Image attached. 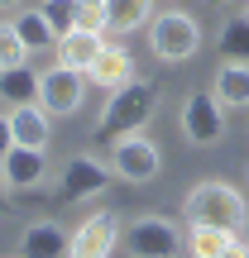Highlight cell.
Segmentation results:
<instances>
[{
	"mask_svg": "<svg viewBox=\"0 0 249 258\" xmlns=\"http://www.w3.org/2000/svg\"><path fill=\"white\" fill-rule=\"evenodd\" d=\"M244 15H249V0H244Z\"/></svg>",
	"mask_w": 249,
	"mask_h": 258,
	"instance_id": "29",
	"label": "cell"
},
{
	"mask_svg": "<svg viewBox=\"0 0 249 258\" xmlns=\"http://www.w3.org/2000/svg\"><path fill=\"white\" fill-rule=\"evenodd\" d=\"M106 15H111L115 34H134V29H148L154 0H106Z\"/></svg>",
	"mask_w": 249,
	"mask_h": 258,
	"instance_id": "19",
	"label": "cell"
},
{
	"mask_svg": "<svg viewBox=\"0 0 249 258\" xmlns=\"http://www.w3.org/2000/svg\"><path fill=\"white\" fill-rule=\"evenodd\" d=\"M86 82L101 86V91H120L125 82H134V57H129V48H101V57H96L91 67H86Z\"/></svg>",
	"mask_w": 249,
	"mask_h": 258,
	"instance_id": "13",
	"label": "cell"
},
{
	"mask_svg": "<svg viewBox=\"0 0 249 258\" xmlns=\"http://www.w3.org/2000/svg\"><path fill=\"white\" fill-rule=\"evenodd\" d=\"M211 96L225 110H249V62H225L221 72H216Z\"/></svg>",
	"mask_w": 249,
	"mask_h": 258,
	"instance_id": "15",
	"label": "cell"
},
{
	"mask_svg": "<svg viewBox=\"0 0 249 258\" xmlns=\"http://www.w3.org/2000/svg\"><path fill=\"white\" fill-rule=\"evenodd\" d=\"M0 101H10V110L15 105H29L38 101V72L34 67H10V72H0Z\"/></svg>",
	"mask_w": 249,
	"mask_h": 258,
	"instance_id": "18",
	"label": "cell"
},
{
	"mask_svg": "<svg viewBox=\"0 0 249 258\" xmlns=\"http://www.w3.org/2000/svg\"><path fill=\"white\" fill-rule=\"evenodd\" d=\"M15 29H19V38H24L29 53H43V48L58 43V34H53V24H48L43 10H19V15H15Z\"/></svg>",
	"mask_w": 249,
	"mask_h": 258,
	"instance_id": "20",
	"label": "cell"
},
{
	"mask_svg": "<svg viewBox=\"0 0 249 258\" xmlns=\"http://www.w3.org/2000/svg\"><path fill=\"white\" fill-rule=\"evenodd\" d=\"M154 101H158V86L148 82V77H134V82H125L120 91H111V101H106L101 120H96V139H120V134H134V129H144V120L154 115Z\"/></svg>",
	"mask_w": 249,
	"mask_h": 258,
	"instance_id": "2",
	"label": "cell"
},
{
	"mask_svg": "<svg viewBox=\"0 0 249 258\" xmlns=\"http://www.w3.org/2000/svg\"><path fill=\"white\" fill-rule=\"evenodd\" d=\"M182 134H187V144H196V148H211V144H221L225 139V105L216 101V96H202V91H192L182 101Z\"/></svg>",
	"mask_w": 249,
	"mask_h": 258,
	"instance_id": "8",
	"label": "cell"
},
{
	"mask_svg": "<svg viewBox=\"0 0 249 258\" xmlns=\"http://www.w3.org/2000/svg\"><path fill=\"white\" fill-rule=\"evenodd\" d=\"M240 234L221 230V225H187V253L192 258H221Z\"/></svg>",
	"mask_w": 249,
	"mask_h": 258,
	"instance_id": "16",
	"label": "cell"
},
{
	"mask_svg": "<svg viewBox=\"0 0 249 258\" xmlns=\"http://www.w3.org/2000/svg\"><path fill=\"white\" fill-rule=\"evenodd\" d=\"M77 29H91V34H106V29H111V15H106V0H77Z\"/></svg>",
	"mask_w": 249,
	"mask_h": 258,
	"instance_id": "23",
	"label": "cell"
},
{
	"mask_svg": "<svg viewBox=\"0 0 249 258\" xmlns=\"http://www.w3.org/2000/svg\"><path fill=\"white\" fill-rule=\"evenodd\" d=\"M19 5H24V0H0V10H19Z\"/></svg>",
	"mask_w": 249,
	"mask_h": 258,
	"instance_id": "27",
	"label": "cell"
},
{
	"mask_svg": "<svg viewBox=\"0 0 249 258\" xmlns=\"http://www.w3.org/2000/svg\"><path fill=\"white\" fill-rule=\"evenodd\" d=\"M29 62V48L24 38H19L15 24H0V72H10V67H24Z\"/></svg>",
	"mask_w": 249,
	"mask_h": 258,
	"instance_id": "21",
	"label": "cell"
},
{
	"mask_svg": "<svg viewBox=\"0 0 249 258\" xmlns=\"http://www.w3.org/2000/svg\"><path fill=\"white\" fill-rule=\"evenodd\" d=\"M15 148V139H10V115H0V158Z\"/></svg>",
	"mask_w": 249,
	"mask_h": 258,
	"instance_id": "24",
	"label": "cell"
},
{
	"mask_svg": "<svg viewBox=\"0 0 249 258\" xmlns=\"http://www.w3.org/2000/svg\"><path fill=\"white\" fill-rule=\"evenodd\" d=\"M10 191H15V186H10V177H5V167H0V211H5V206H10Z\"/></svg>",
	"mask_w": 249,
	"mask_h": 258,
	"instance_id": "25",
	"label": "cell"
},
{
	"mask_svg": "<svg viewBox=\"0 0 249 258\" xmlns=\"http://www.w3.org/2000/svg\"><path fill=\"white\" fill-rule=\"evenodd\" d=\"M82 96H86V72H77V67H48V72H38V105H43L48 115H77L82 110Z\"/></svg>",
	"mask_w": 249,
	"mask_h": 258,
	"instance_id": "7",
	"label": "cell"
},
{
	"mask_svg": "<svg viewBox=\"0 0 249 258\" xmlns=\"http://www.w3.org/2000/svg\"><path fill=\"white\" fill-rule=\"evenodd\" d=\"M38 10L48 15V24H53V34H58V38L77 29V0H43Z\"/></svg>",
	"mask_w": 249,
	"mask_h": 258,
	"instance_id": "22",
	"label": "cell"
},
{
	"mask_svg": "<svg viewBox=\"0 0 249 258\" xmlns=\"http://www.w3.org/2000/svg\"><path fill=\"white\" fill-rule=\"evenodd\" d=\"M216 53H221V62H249V15H235L221 24Z\"/></svg>",
	"mask_w": 249,
	"mask_h": 258,
	"instance_id": "17",
	"label": "cell"
},
{
	"mask_svg": "<svg viewBox=\"0 0 249 258\" xmlns=\"http://www.w3.org/2000/svg\"><path fill=\"white\" fill-rule=\"evenodd\" d=\"M67 239L72 234L58 220H34L19 234V258H67Z\"/></svg>",
	"mask_w": 249,
	"mask_h": 258,
	"instance_id": "12",
	"label": "cell"
},
{
	"mask_svg": "<svg viewBox=\"0 0 249 258\" xmlns=\"http://www.w3.org/2000/svg\"><path fill=\"white\" fill-rule=\"evenodd\" d=\"M0 167H5V177H10V186H15V191H34V186L48 182V153H43V148L15 144L5 158H0Z\"/></svg>",
	"mask_w": 249,
	"mask_h": 258,
	"instance_id": "10",
	"label": "cell"
},
{
	"mask_svg": "<svg viewBox=\"0 0 249 258\" xmlns=\"http://www.w3.org/2000/svg\"><path fill=\"white\" fill-rule=\"evenodd\" d=\"M111 182H115V172L101 163V158L77 153V158H67L63 172H58V196H63L67 206H86V201H96Z\"/></svg>",
	"mask_w": 249,
	"mask_h": 258,
	"instance_id": "6",
	"label": "cell"
},
{
	"mask_svg": "<svg viewBox=\"0 0 249 258\" xmlns=\"http://www.w3.org/2000/svg\"><path fill=\"white\" fill-rule=\"evenodd\" d=\"M111 172L120 182H154L163 172V153H158V144L144 129L120 134V139H111Z\"/></svg>",
	"mask_w": 249,
	"mask_h": 258,
	"instance_id": "4",
	"label": "cell"
},
{
	"mask_svg": "<svg viewBox=\"0 0 249 258\" xmlns=\"http://www.w3.org/2000/svg\"><path fill=\"white\" fill-rule=\"evenodd\" d=\"M101 48H106V34L72 29V34H63V38L53 43V53H58V62H63V67H77V72H86V67L101 57Z\"/></svg>",
	"mask_w": 249,
	"mask_h": 258,
	"instance_id": "14",
	"label": "cell"
},
{
	"mask_svg": "<svg viewBox=\"0 0 249 258\" xmlns=\"http://www.w3.org/2000/svg\"><path fill=\"white\" fill-rule=\"evenodd\" d=\"M148 48L158 62H187L202 53V29L187 10H163L148 19Z\"/></svg>",
	"mask_w": 249,
	"mask_h": 258,
	"instance_id": "3",
	"label": "cell"
},
{
	"mask_svg": "<svg viewBox=\"0 0 249 258\" xmlns=\"http://www.w3.org/2000/svg\"><path fill=\"white\" fill-rule=\"evenodd\" d=\"M120 244L129 258H173L182 249V230L173 220H163V215H139L134 225L120 230Z\"/></svg>",
	"mask_w": 249,
	"mask_h": 258,
	"instance_id": "5",
	"label": "cell"
},
{
	"mask_svg": "<svg viewBox=\"0 0 249 258\" xmlns=\"http://www.w3.org/2000/svg\"><path fill=\"white\" fill-rule=\"evenodd\" d=\"M206 5H230V0H206Z\"/></svg>",
	"mask_w": 249,
	"mask_h": 258,
	"instance_id": "28",
	"label": "cell"
},
{
	"mask_svg": "<svg viewBox=\"0 0 249 258\" xmlns=\"http://www.w3.org/2000/svg\"><path fill=\"white\" fill-rule=\"evenodd\" d=\"M182 215H187V225H221L230 234H244L249 201L240 196V186H230V182H196L182 196Z\"/></svg>",
	"mask_w": 249,
	"mask_h": 258,
	"instance_id": "1",
	"label": "cell"
},
{
	"mask_svg": "<svg viewBox=\"0 0 249 258\" xmlns=\"http://www.w3.org/2000/svg\"><path fill=\"white\" fill-rule=\"evenodd\" d=\"M115 244H120V220H115V211H96L72 230L67 258H111Z\"/></svg>",
	"mask_w": 249,
	"mask_h": 258,
	"instance_id": "9",
	"label": "cell"
},
{
	"mask_svg": "<svg viewBox=\"0 0 249 258\" xmlns=\"http://www.w3.org/2000/svg\"><path fill=\"white\" fill-rule=\"evenodd\" d=\"M10 139L24 144V148H43L48 153V144H53V115H48L38 101L15 105V110H10Z\"/></svg>",
	"mask_w": 249,
	"mask_h": 258,
	"instance_id": "11",
	"label": "cell"
},
{
	"mask_svg": "<svg viewBox=\"0 0 249 258\" xmlns=\"http://www.w3.org/2000/svg\"><path fill=\"white\" fill-rule=\"evenodd\" d=\"M221 258H249V244H244V239H235V244H230V249H225Z\"/></svg>",
	"mask_w": 249,
	"mask_h": 258,
	"instance_id": "26",
	"label": "cell"
}]
</instances>
